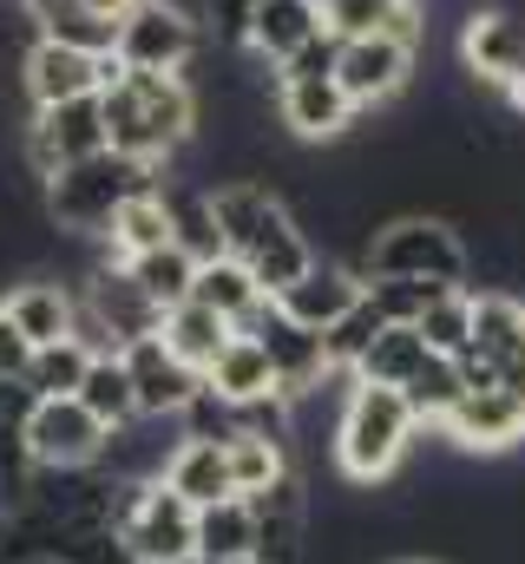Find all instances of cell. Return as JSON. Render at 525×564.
I'll return each mask as SVG.
<instances>
[{"instance_id": "cell-25", "label": "cell", "mask_w": 525, "mask_h": 564, "mask_svg": "<svg viewBox=\"0 0 525 564\" xmlns=\"http://www.w3.org/2000/svg\"><path fill=\"white\" fill-rule=\"evenodd\" d=\"M224 401H262V394H282L276 388V368H269V355H262V341L257 335H231V348L211 361V375H204Z\"/></svg>"}, {"instance_id": "cell-28", "label": "cell", "mask_w": 525, "mask_h": 564, "mask_svg": "<svg viewBox=\"0 0 525 564\" xmlns=\"http://www.w3.org/2000/svg\"><path fill=\"white\" fill-rule=\"evenodd\" d=\"M86 368H93V348H79L73 335L66 341H46V348H33V361H26V394L33 401H60V394H79L86 388Z\"/></svg>"}, {"instance_id": "cell-11", "label": "cell", "mask_w": 525, "mask_h": 564, "mask_svg": "<svg viewBox=\"0 0 525 564\" xmlns=\"http://www.w3.org/2000/svg\"><path fill=\"white\" fill-rule=\"evenodd\" d=\"M276 119L296 144H335L355 132L362 106L342 93V79H276Z\"/></svg>"}, {"instance_id": "cell-10", "label": "cell", "mask_w": 525, "mask_h": 564, "mask_svg": "<svg viewBox=\"0 0 525 564\" xmlns=\"http://www.w3.org/2000/svg\"><path fill=\"white\" fill-rule=\"evenodd\" d=\"M414 59H420V46H414V40H400V33L342 40L335 79H342V93H349L362 112H375V106H394V99L414 86Z\"/></svg>"}, {"instance_id": "cell-36", "label": "cell", "mask_w": 525, "mask_h": 564, "mask_svg": "<svg viewBox=\"0 0 525 564\" xmlns=\"http://www.w3.org/2000/svg\"><path fill=\"white\" fill-rule=\"evenodd\" d=\"M400 7H407V0H329L322 20H329L335 40H368V33H394Z\"/></svg>"}, {"instance_id": "cell-44", "label": "cell", "mask_w": 525, "mask_h": 564, "mask_svg": "<svg viewBox=\"0 0 525 564\" xmlns=\"http://www.w3.org/2000/svg\"><path fill=\"white\" fill-rule=\"evenodd\" d=\"M0 512H7V479H0Z\"/></svg>"}, {"instance_id": "cell-23", "label": "cell", "mask_w": 525, "mask_h": 564, "mask_svg": "<svg viewBox=\"0 0 525 564\" xmlns=\"http://www.w3.org/2000/svg\"><path fill=\"white\" fill-rule=\"evenodd\" d=\"M158 335L171 341V355H178V361H191L197 375H211V361L231 348L237 322H231V315H217V308H204V302H178V308H164V328H158Z\"/></svg>"}, {"instance_id": "cell-18", "label": "cell", "mask_w": 525, "mask_h": 564, "mask_svg": "<svg viewBox=\"0 0 525 564\" xmlns=\"http://www.w3.org/2000/svg\"><path fill=\"white\" fill-rule=\"evenodd\" d=\"M211 210H217V230H224V257H244L262 230L282 217V191L269 177H224L211 191Z\"/></svg>"}, {"instance_id": "cell-2", "label": "cell", "mask_w": 525, "mask_h": 564, "mask_svg": "<svg viewBox=\"0 0 525 564\" xmlns=\"http://www.w3.org/2000/svg\"><path fill=\"white\" fill-rule=\"evenodd\" d=\"M420 440V414L407 408L400 388H375V381H349V401L335 414V473L349 486H382L407 466Z\"/></svg>"}, {"instance_id": "cell-32", "label": "cell", "mask_w": 525, "mask_h": 564, "mask_svg": "<svg viewBox=\"0 0 525 564\" xmlns=\"http://www.w3.org/2000/svg\"><path fill=\"white\" fill-rule=\"evenodd\" d=\"M473 302H480V295H473L467 282H453V289H440V295L427 302V315H420L414 328L427 335L433 355H453V361H460V355L473 348Z\"/></svg>"}, {"instance_id": "cell-9", "label": "cell", "mask_w": 525, "mask_h": 564, "mask_svg": "<svg viewBox=\"0 0 525 564\" xmlns=\"http://www.w3.org/2000/svg\"><path fill=\"white\" fill-rule=\"evenodd\" d=\"M106 440H113V426L99 421L79 394L26 408V453H33V466H99Z\"/></svg>"}, {"instance_id": "cell-7", "label": "cell", "mask_w": 525, "mask_h": 564, "mask_svg": "<svg viewBox=\"0 0 525 564\" xmlns=\"http://www.w3.org/2000/svg\"><path fill=\"white\" fill-rule=\"evenodd\" d=\"M237 335H257L262 341V355H269V368H276V388H282L289 401L315 394V388L335 375V361H329V335H322V328H302L296 315H282L276 295H262L257 308L237 322Z\"/></svg>"}, {"instance_id": "cell-34", "label": "cell", "mask_w": 525, "mask_h": 564, "mask_svg": "<svg viewBox=\"0 0 525 564\" xmlns=\"http://www.w3.org/2000/svg\"><path fill=\"white\" fill-rule=\"evenodd\" d=\"M289 473H296V466H289V446H282V440H257V433H237V440H231V479H237L244 499L269 492V486L289 479Z\"/></svg>"}, {"instance_id": "cell-30", "label": "cell", "mask_w": 525, "mask_h": 564, "mask_svg": "<svg viewBox=\"0 0 525 564\" xmlns=\"http://www.w3.org/2000/svg\"><path fill=\"white\" fill-rule=\"evenodd\" d=\"M33 26L46 40H60V46H79V53H113L119 46V20H106V13H93L79 0H46L33 13Z\"/></svg>"}, {"instance_id": "cell-4", "label": "cell", "mask_w": 525, "mask_h": 564, "mask_svg": "<svg viewBox=\"0 0 525 564\" xmlns=\"http://www.w3.org/2000/svg\"><path fill=\"white\" fill-rule=\"evenodd\" d=\"M473 270V250L460 243V230L447 217H427V210H400L375 230L368 257H362V276H420V282H467Z\"/></svg>"}, {"instance_id": "cell-1", "label": "cell", "mask_w": 525, "mask_h": 564, "mask_svg": "<svg viewBox=\"0 0 525 564\" xmlns=\"http://www.w3.org/2000/svg\"><path fill=\"white\" fill-rule=\"evenodd\" d=\"M106 99V139L138 164H171L204 126V99L191 86V73H126L119 86L99 93Z\"/></svg>"}, {"instance_id": "cell-33", "label": "cell", "mask_w": 525, "mask_h": 564, "mask_svg": "<svg viewBox=\"0 0 525 564\" xmlns=\"http://www.w3.org/2000/svg\"><path fill=\"white\" fill-rule=\"evenodd\" d=\"M79 401L99 414L106 426H126L138 421V388H131V368L126 355H93V368H86V388H79Z\"/></svg>"}, {"instance_id": "cell-31", "label": "cell", "mask_w": 525, "mask_h": 564, "mask_svg": "<svg viewBox=\"0 0 525 564\" xmlns=\"http://www.w3.org/2000/svg\"><path fill=\"white\" fill-rule=\"evenodd\" d=\"M126 270L158 308H178V302H191V289H197V257H191L184 243H164V250H151V257H131Z\"/></svg>"}, {"instance_id": "cell-3", "label": "cell", "mask_w": 525, "mask_h": 564, "mask_svg": "<svg viewBox=\"0 0 525 564\" xmlns=\"http://www.w3.org/2000/svg\"><path fill=\"white\" fill-rule=\"evenodd\" d=\"M164 184V171L158 164H138L126 151H93V158H73L53 184H46V197H40V210H46V224L53 230H66V237H86V243H106V230H113V217H119V204L138 197V191H158Z\"/></svg>"}, {"instance_id": "cell-16", "label": "cell", "mask_w": 525, "mask_h": 564, "mask_svg": "<svg viewBox=\"0 0 525 564\" xmlns=\"http://www.w3.org/2000/svg\"><path fill=\"white\" fill-rule=\"evenodd\" d=\"M329 20H322V7L315 0H262L257 13H250V33H244V53L262 59L269 73H282L315 33H322Z\"/></svg>"}, {"instance_id": "cell-8", "label": "cell", "mask_w": 525, "mask_h": 564, "mask_svg": "<svg viewBox=\"0 0 525 564\" xmlns=\"http://www.w3.org/2000/svg\"><path fill=\"white\" fill-rule=\"evenodd\" d=\"M131 66L119 53H79V46H60V40H33L26 59H20V93H26V112L40 106H66V99H93L106 86H119Z\"/></svg>"}, {"instance_id": "cell-19", "label": "cell", "mask_w": 525, "mask_h": 564, "mask_svg": "<svg viewBox=\"0 0 525 564\" xmlns=\"http://www.w3.org/2000/svg\"><path fill=\"white\" fill-rule=\"evenodd\" d=\"M315 257H322V250H315V237H309V230L296 224V210L282 204V217L262 230V237L244 250V257H237V263H250V276L262 282V295H282V289L302 276Z\"/></svg>"}, {"instance_id": "cell-37", "label": "cell", "mask_w": 525, "mask_h": 564, "mask_svg": "<svg viewBox=\"0 0 525 564\" xmlns=\"http://www.w3.org/2000/svg\"><path fill=\"white\" fill-rule=\"evenodd\" d=\"M440 289H453V282H420V276H382V282H368L375 308H382L388 322H400V328H414V322L427 315V302H433Z\"/></svg>"}, {"instance_id": "cell-27", "label": "cell", "mask_w": 525, "mask_h": 564, "mask_svg": "<svg viewBox=\"0 0 525 564\" xmlns=\"http://www.w3.org/2000/svg\"><path fill=\"white\" fill-rule=\"evenodd\" d=\"M400 394H407V408L420 414V426H433V433H440L447 414L467 401V375H460V361H453V355H427V361H420V375H414Z\"/></svg>"}, {"instance_id": "cell-17", "label": "cell", "mask_w": 525, "mask_h": 564, "mask_svg": "<svg viewBox=\"0 0 525 564\" xmlns=\"http://www.w3.org/2000/svg\"><path fill=\"white\" fill-rule=\"evenodd\" d=\"M0 302H7V315L20 322V335H26L33 348H46V341H66V335H73V315H79V282H66V276H26V282H13Z\"/></svg>"}, {"instance_id": "cell-21", "label": "cell", "mask_w": 525, "mask_h": 564, "mask_svg": "<svg viewBox=\"0 0 525 564\" xmlns=\"http://www.w3.org/2000/svg\"><path fill=\"white\" fill-rule=\"evenodd\" d=\"M473 348L493 375H506L513 361H525V302L506 295V289H473Z\"/></svg>"}, {"instance_id": "cell-5", "label": "cell", "mask_w": 525, "mask_h": 564, "mask_svg": "<svg viewBox=\"0 0 525 564\" xmlns=\"http://www.w3.org/2000/svg\"><path fill=\"white\" fill-rule=\"evenodd\" d=\"M119 539L138 564H191L197 558V506L171 492L164 479H144L119 492Z\"/></svg>"}, {"instance_id": "cell-42", "label": "cell", "mask_w": 525, "mask_h": 564, "mask_svg": "<svg viewBox=\"0 0 525 564\" xmlns=\"http://www.w3.org/2000/svg\"><path fill=\"white\" fill-rule=\"evenodd\" d=\"M79 7H93V13H106V20H126L138 0H79Z\"/></svg>"}, {"instance_id": "cell-12", "label": "cell", "mask_w": 525, "mask_h": 564, "mask_svg": "<svg viewBox=\"0 0 525 564\" xmlns=\"http://www.w3.org/2000/svg\"><path fill=\"white\" fill-rule=\"evenodd\" d=\"M126 368H131V388H138V414H151V421H178V414L204 394V375H197L191 361H178L164 335L131 341Z\"/></svg>"}, {"instance_id": "cell-43", "label": "cell", "mask_w": 525, "mask_h": 564, "mask_svg": "<svg viewBox=\"0 0 525 564\" xmlns=\"http://www.w3.org/2000/svg\"><path fill=\"white\" fill-rule=\"evenodd\" d=\"M13 7H20V13H40V7H46V0H13Z\"/></svg>"}, {"instance_id": "cell-35", "label": "cell", "mask_w": 525, "mask_h": 564, "mask_svg": "<svg viewBox=\"0 0 525 564\" xmlns=\"http://www.w3.org/2000/svg\"><path fill=\"white\" fill-rule=\"evenodd\" d=\"M382 328H388V315L375 308V295H362V302H355V308L329 328V361H335L342 375H355V361L375 348V335H382Z\"/></svg>"}, {"instance_id": "cell-38", "label": "cell", "mask_w": 525, "mask_h": 564, "mask_svg": "<svg viewBox=\"0 0 525 564\" xmlns=\"http://www.w3.org/2000/svg\"><path fill=\"white\" fill-rule=\"evenodd\" d=\"M178 433H184V440H224V446H231V440L244 433V421H237V401H224V394L204 381V394L178 414Z\"/></svg>"}, {"instance_id": "cell-26", "label": "cell", "mask_w": 525, "mask_h": 564, "mask_svg": "<svg viewBox=\"0 0 525 564\" xmlns=\"http://www.w3.org/2000/svg\"><path fill=\"white\" fill-rule=\"evenodd\" d=\"M433 348H427V335L420 328H400L388 322L382 335H375V348L355 361V381H375V388H407L414 375H420V361H427Z\"/></svg>"}, {"instance_id": "cell-6", "label": "cell", "mask_w": 525, "mask_h": 564, "mask_svg": "<svg viewBox=\"0 0 525 564\" xmlns=\"http://www.w3.org/2000/svg\"><path fill=\"white\" fill-rule=\"evenodd\" d=\"M131 73H191L204 53V13L178 0H138L119 20V46Z\"/></svg>"}, {"instance_id": "cell-14", "label": "cell", "mask_w": 525, "mask_h": 564, "mask_svg": "<svg viewBox=\"0 0 525 564\" xmlns=\"http://www.w3.org/2000/svg\"><path fill=\"white\" fill-rule=\"evenodd\" d=\"M362 295H368V276H362V270H349L342 257H315L276 302H282V315H296L302 328H322V335H329Z\"/></svg>"}, {"instance_id": "cell-13", "label": "cell", "mask_w": 525, "mask_h": 564, "mask_svg": "<svg viewBox=\"0 0 525 564\" xmlns=\"http://www.w3.org/2000/svg\"><path fill=\"white\" fill-rule=\"evenodd\" d=\"M460 453H506V446H519L525 440V394L513 388H467V401L447 414L440 426Z\"/></svg>"}, {"instance_id": "cell-29", "label": "cell", "mask_w": 525, "mask_h": 564, "mask_svg": "<svg viewBox=\"0 0 525 564\" xmlns=\"http://www.w3.org/2000/svg\"><path fill=\"white\" fill-rule=\"evenodd\" d=\"M191 302H204V308L244 322V315L262 302V282L250 276V263H237V257H211V263H197V289H191Z\"/></svg>"}, {"instance_id": "cell-45", "label": "cell", "mask_w": 525, "mask_h": 564, "mask_svg": "<svg viewBox=\"0 0 525 564\" xmlns=\"http://www.w3.org/2000/svg\"><path fill=\"white\" fill-rule=\"evenodd\" d=\"M20 564H60V558H20Z\"/></svg>"}, {"instance_id": "cell-15", "label": "cell", "mask_w": 525, "mask_h": 564, "mask_svg": "<svg viewBox=\"0 0 525 564\" xmlns=\"http://www.w3.org/2000/svg\"><path fill=\"white\" fill-rule=\"evenodd\" d=\"M79 295L106 315V328L119 335V348H131V341H144V335H158V328H164V308L131 282L126 263H93V270L79 276Z\"/></svg>"}, {"instance_id": "cell-40", "label": "cell", "mask_w": 525, "mask_h": 564, "mask_svg": "<svg viewBox=\"0 0 525 564\" xmlns=\"http://www.w3.org/2000/svg\"><path fill=\"white\" fill-rule=\"evenodd\" d=\"M335 59H342V40L322 26V33H315V40H309L282 73H276V79H335Z\"/></svg>"}, {"instance_id": "cell-47", "label": "cell", "mask_w": 525, "mask_h": 564, "mask_svg": "<svg viewBox=\"0 0 525 564\" xmlns=\"http://www.w3.org/2000/svg\"><path fill=\"white\" fill-rule=\"evenodd\" d=\"M315 7H329V0H315Z\"/></svg>"}, {"instance_id": "cell-22", "label": "cell", "mask_w": 525, "mask_h": 564, "mask_svg": "<svg viewBox=\"0 0 525 564\" xmlns=\"http://www.w3.org/2000/svg\"><path fill=\"white\" fill-rule=\"evenodd\" d=\"M164 243H178V230H171V197H164V184L158 191H138L119 204V217H113V230H106V263H131V257H151V250H164Z\"/></svg>"}, {"instance_id": "cell-24", "label": "cell", "mask_w": 525, "mask_h": 564, "mask_svg": "<svg viewBox=\"0 0 525 564\" xmlns=\"http://www.w3.org/2000/svg\"><path fill=\"white\" fill-rule=\"evenodd\" d=\"M197 558L204 564H237L257 558V506L237 492V499H217L197 512Z\"/></svg>"}, {"instance_id": "cell-20", "label": "cell", "mask_w": 525, "mask_h": 564, "mask_svg": "<svg viewBox=\"0 0 525 564\" xmlns=\"http://www.w3.org/2000/svg\"><path fill=\"white\" fill-rule=\"evenodd\" d=\"M164 486L184 492L197 512L217 506V499H237V479H231V446L224 440H178V453L164 459Z\"/></svg>"}, {"instance_id": "cell-39", "label": "cell", "mask_w": 525, "mask_h": 564, "mask_svg": "<svg viewBox=\"0 0 525 564\" xmlns=\"http://www.w3.org/2000/svg\"><path fill=\"white\" fill-rule=\"evenodd\" d=\"M60 564H138V558L126 552L119 525H93V532L66 539V552H60Z\"/></svg>"}, {"instance_id": "cell-46", "label": "cell", "mask_w": 525, "mask_h": 564, "mask_svg": "<svg viewBox=\"0 0 525 564\" xmlns=\"http://www.w3.org/2000/svg\"><path fill=\"white\" fill-rule=\"evenodd\" d=\"M400 564H433V558H400Z\"/></svg>"}, {"instance_id": "cell-41", "label": "cell", "mask_w": 525, "mask_h": 564, "mask_svg": "<svg viewBox=\"0 0 525 564\" xmlns=\"http://www.w3.org/2000/svg\"><path fill=\"white\" fill-rule=\"evenodd\" d=\"M26 361H33V341L20 335V322L7 315V302H0V381H20L26 375Z\"/></svg>"}]
</instances>
